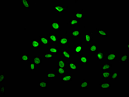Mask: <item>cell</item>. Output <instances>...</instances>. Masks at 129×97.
I'll return each instance as SVG.
<instances>
[{
  "mask_svg": "<svg viewBox=\"0 0 129 97\" xmlns=\"http://www.w3.org/2000/svg\"><path fill=\"white\" fill-rule=\"evenodd\" d=\"M50 28L52 30L59 32L62 30V26L60 23L57 20H54L51 23Z\"/></svg>",
  "mask_w": 129,
  "mask_h": 97,
  "instance_id": "3957f363",
  "label": "cell"
},
{
  "mask_svg": "<svg viewBox=\"0 0 129 97\" xmlns=\"http://www.w3.org/2000/svg\"><path fill=\"white\" fill-rule=\"evenodd\" d=\"M61 55L63 58L67 60H71L72 59V55L67 49L62 50L61 51Z\"/></svg>",
  "mask_w": 129,
  "mask_h": 97,
  "instance_id": "ba28073f",
  "label": "cell"
},
{
  "mask_svg": "<svg viewBox=\"0 0 129 97\" xmlns=\"http://www.w3.org/2000/svg\"><path fill=\"white\" fill-rule=\"evenodd\" d=\"M120 62L122 63H126L129 61V55L127 54H122L119 57Z\"/></svg>",
  "mask_w": 129,
  "mask_h": 97,
  "instance_id": "83f0119b",
  "label": "cell"
},
{
  "mask_svg": "<svg viewBox=\"0 0 129 97\" xmlns=\"http://www.w3.org/2000/svg\"><path fill=\"white\" fill-rule=\"evenodd\" d=\"M41 45L40 41L36 39H33L31 40V46L33 49H38L41 46Z\"/></svg>",
  "mask_w": 129,
  "mask_h": 97,
  "instance_id": "4fadbf2b",
  "label": "cell"
},
{
  "mask_svg": "<svg viewBox=\"0 0 129 97\" xmlns=\"http://www.w3.org/2000/svg\"><path fill=\"white\" fill-rule=\"evenodd\" d=\"M71 41L69 37L62 36L59 38L58 43L60 47H65L70 44Z\"/></svg>",
  "mask_w": 129,
  "mask_h": 97,
  "instance_id": "5b68a950",
  "label": "cell"
},
{
  "mask_svg": "<svg viewBox=\"0 0 129 97\" xmlns=\"http://www.w3.org/2000/svg\"><path fill=\"white\" fill-rule=\"evenodd\" d=\"M112 72L110 71H102L101 73V79L103 80H107L110 78Z\"/></svg>",
  "mask_w": 129,
  "mask_h": 97,
  "instance_id": "9a60e30c",
  "label": "cell"
},
{
  "mask_svg": "<svg viewBox=\"0 0 129 97\" xmlns=\"http://www.w3.org/2000/svg\"><path fill=\"white\" fill-rule=\"evenodd\" d=\"M95 30L97 34L100 36L103 37H108L109 36V34L106 30L103 28H96Z\"/></svg>",
  "mask_w": 129,
  "mask_h": 97,
  "instance_id": "9c48e42d",
  "label": "cell"
},
{
  "mask_svg": "<svg viewBox=\"0 0 129 97\" xmlns=\"http://www.w3.org/2000/svg\"><path fill=\"white\" fill-rule=\"evenodd\" d=\"M54 10L56 13H64L67 10L70 9L69 7L61 4H57L53 6Z\"/></svg>",
  "mask_w": 129,
  "mask_h": 97,
  "instance_id": "6da1fadb",
  "label": "cell"
},
{
  "mask_svg": "<svg viewBox=\"0 0 129 97\" xmlns=\"http://www.w3.org/2000/svg\"><path fill=\"white\" fill-rule=\"evenodd\" d=\"M79 62L81 64L86 65L89 63V61L87 56L85 55H82L80 56Z\"/></svg>",
  "mask_w": 129,
  "mask_h": 97,
  "instance_id": "d4e9b609",
  "label": "cell"
},
{
  "mask_svg": "<svg viewBox=\"0 0 129 97\" xmlns=\"http://www.w3.org/2000/svg\"><path fill=\"white\" fill-rule=\"evenodd\" d=\"M72 75L70 74H66L62 76L61 81L63 83H69L72 81Z\"/></svg>",
  "mask_w": 129,
  "mask_h": 97,
  "instance_id": "30bf717a",
  "label": "cell"
},
{
  "mask_svg": "<svg viewBox=\"0 0 129 97\" xmlns=\"http://www.w3.org/2000/svg\"><path fill=\"white\" fill-rule=\"evenodd\" d=\"M85 10L83 9H82L80 11H75L74 14L75 18L79 20H82L85 16Z\"/></svg>",
  "mask_w": 129,
  "mask_h": 97,
  "instance_id": "8fae6325",
  "label": "cell"
},
{
  "mask_svg": "<svg viewBox=\"0 0 129 97\" xmlns=\"http://www.w3.org/2000/svg\"><path fill=\"white\" fill-rule=\"evenodd\" d=\"M89 83L88 81L83 79L81 81L80 84V88L81 89H87L89 87Z\"/></svg>",
  "mask_w": 129,
  "mask_h": 97,
  "instance_id": "484cf974",
  "label": "cell"
},
{
  "mask_svg": "<svg viewBox=\"0 0 129 97\" xmlns=\"http://www.w3.org/2000/svg\"><path fill=\"white\" fill-rule=\"evenodd\" d=\"M119 74L118 72L112 73L110 78L111 80H117L119 78Z\"/></svg>",
  "mask_w": 129,
  "mask_h": 97,
  "instance_id": "836d02e7",
  "label": "cell"
},
{
  "mask_svg": "<svg viewBox=\"0 0 129 97\" xmlns=\"http://www.w3.org/2000/svg\"><path fill=\"white\" fill-rule=\"evenodd\" d=\"M5 94V86L2 85L0 86V95H4Z\"/></svg>",
  "mask_w": 129,
  "mask_h": 97,
  "instance_id": "d590c367",
  "label": "cell"
},
{
  "mask_svg": "<svg viewBox=\"0 0 129 97\" xmlns=\"http://www.w3.org/2000/svg\"><path fill=\"white\" fill-rule=\"evenodd\" d=\"M80 22V20L75 18H71L69 21V25L71 27L74 28L79 25Z\"/></svg>",
  "mask_w": 129,
  "mask_h": 97,
  "instance_id": "ffe728a7",
  "label": "cell"
},
{
  "mask_svg": "<svg viewBox=\"0 0 129 97\" xmlns=\"http://www.w3.org/2000/svg\"><path fill=\"white\" fill-rule=\"evenodd\" d=\"M126 63H127V65H128V64H129V61H128L126 62Z\"/></svg>",
  "mask_w": 129,
  "mask_h": 97,
  "instance_id": "60d3db41",
  "label": "cell"
},
{
  "mask_svg": "<svg viewBox=\"0 0 129 97\" xmlns=\"http://www.w3.org/2000/svg\"><path fill=\"white\" fill-rule=\"evenodd\" d=\"M84 39L85 43L90 44L92 41V36L89 32H86L84 34Z\"/></svg>",
  "mask_w": 129,
  "mask_h": 97,
  "instance_id": "d6986e66",
  "label": "cell"
},
{
  "mask_svg": "<svg viewBox=\"0 0 129 97\" xmlns=\"http://www.w3.org/2000/svg\"><path fill=\"white\" fill-rule=\"evenodd\" d=\"M112 65L109 62H106L101 65V71H110L112 69Z\"/></svg>",
  "mask_w": 129,
  "mask_h": 97,
  "instance_id": "ac0fdd59",
  "label": "cell"
},
{
  "mask_svg": "<svg viewBox=\"0 0 129 97\" xmlns=\"http://www.w3.org/2000/svg\"><path fill=\"white\" fill-rule=\"evenodd\" d=\"M67 67L69 70L72 71H77L78 69L77 63L72 61H70L67 63Z\"/></svg>",
  "mask_w": 129,
  "mask_h": 97,
  "instance_id": "7c38bea8",
  "label": "cell"
},
{
  "mask_svg": "<svg viewBox=\"0 0 129 97\" xmlns=\"http://www.w3.org/2000/svg\"><path fill=\"white\" fill-rule=\"evenodd\" d=\"M48 49L49 52L54 55H57L59 53V49L56 46H50L48 48Z\"/></svg>",
  "mask_w": 129,
  "mask_h": 97,
  "instance_id": "44dd1931",
  "label": "cell"
},
{
  "mask_svg": "<svg viewBox=\"0 0 129 97\" xmlns=\"http://www.w3.org/2000/svg\"><path fill=\"white\" fill-rule=\"evenodd\" d=\"M21 61L22 62H29L30 61L29 55L28 54H22L20 55Z\"/></svg>",
  "mask_w": 129,
  "mask_h": 97,
  "instance_id": "4dcf8cb0",
  "label": "cell"
},
{
  "mask_svg": "<svg viewBox=\"0 0 129 97\" xmlns=\"http://www.w3.org/2000/svg\"><path fill=\"white\" fill-rule=\"evenodd\" d=\"M39 40L41 44L45 47L50 46L52 44L46 36H40L39 38Z\"/></svg>",
  "mask_w": 129,
  "mask_h": 97,
  "instance_id": "277c9868",
  "label": "cell"
},
{
  "mask_svg": "<svg viewBox=\"0 0 129 97\" xmlns=\"http://www.w3.org/2000/svg\"><path fill=\"white\" fill-rule=\"evenodd\" d=\"M48 85V82L47 80H41L39 82V87L43 89H47Z\"/></svg>",
  "mask_w": 129,
  "mask_h": 97,
  "instance_id": "4316f807",
  "label": "cell"
},
{
  "mask_svg": "<svg viewBox=\"0 0 129 97\" xmlns=\"http://www.w3.org/2000/svg\"><path fill=\"white\" fill-rule=\"evenodd\" d=\"M73 51L74 54L75 55H79L82 53L83 52L82 43L80 42L75 46L74 48Z\"/></svg>",
  "mask_w": 129,
  "mask_h": 97,
  "instance_id": "52a82bcc",
  "label": "cell"
},
{
  "mask_svg": "<svg viewBox=\"0 0 129 97\" xmlns=\"http://www.w3.org/2000/svg\"><path fill=\"white\" fill-rule=\"evenodd\" d=\"M57 74L55 72H48L46 74V77L48 79H55L57 77Z\"/></svg>",
  "mask_w": 129,
  "mask_h": 97,
  "instance_id": "d6a6232c",
  "label": "cell"
},
{
  "mask_svg": "<svg viewBox=\"0 0 129 97\" xmlns=\"http://www.w3.org/2000/svg\"><path fill=\"white\" fill-rule=\"evenodd\" d=\"M29 69L32 72H34L36 70L37 66L33 62L29 63Z\"/></svg>",
  "mask_w": 129,
  "mask_h": 97,
  "instance_id": "e575fe53",
  "label": "cell"
},
{
  "mask_svg": "<svg viewBox=\"0 0 129 97\" xmlns=\"http://www.w3.org/2000/svg\"><path fill=\"white\" fill-rule=\"evenodd\" d=\"M100 87L101 90H108L110 89L112 87V85L109 82H102L100 84Z\"/></svg>",
  "mask_w": 129,
  "mask_h": 97,
  "instance_id": "2e32d148",
  "label": "cell"
},
{
  "mask_svg": "<svg viewBox=\"0 0 129 97\" xmlns=\"http://www.w3.org/2000/svg\"><path fill=\"white\" fill-rule=\"evenodd\" d=\"M105 56V54L103 51H98L96 52V59L99 62L103 61Z\"/></svg>",
  "mask_w": 129,
  "mask_h": 97,
  "instance_id": "5bb4252c",
  "label": "cell"
},
{
  "mask_svg": "<svg viewBox=\"0 0 129 97\" xmlns=\"http://www.w3.org/2000/svg\"><path fill=\"white\" fill-rule=\"evenodd\" d=\"M21 3L23 9L28 10L31 8L29 0H21Z\"/></svg>",
  "mask_w": 129,
  "mask_h": 97,
  "instance_id": "e0dca14e",
  "label": "cell"
},
{
  "mask_svg": "<svg viewBox=\"0 0 129 97\" xmlns=\"http://www.w3.org/2000/svg\"><path fill=\"white\" fill-rule=\"evenodd\" d=\"M126 48L127 49H129V43H128L127 44H126Z\"/></svg>",
  "mask_w": 129,
  "mask_h": 97,
  "instance_id": "74e56055",
  "label": "cell"
},
{
  "mask_svg": "<svg viewBox=\"0 0 129 97\" xmlns=\"http://www.w3.org/2000/svg\"><path fill=\"white\" fill-rule=\"evenodd\" d=\"M6 73V70H4V71H3V73L5 74Z\"/></svg>",
  "mask_w": 129,
  "mask_h": 97,
  "instance_id": "f35d334b",
  "label": "cell"
},
{
  "mask_svg": "<svg viewBox=\"0 0 129 97\" xmlns=\"http://www.w3.org/2000/svg\"><path fill=\"white\" fill-rule=\"evenodd\" d=\"M91 34H93V31H91Z\"/></svg>",
  "mask_w": 129,
  "mask_h": 97,
  "instance_id": "b9f144b4",
  "label": "cell"
},
{
  "mask_svg": "<svg viewBox=\"0 0 129 97\" xmlns=\"http://www.w3.org/2000/svg\"><path fill=\"white\" fill-rule=\"evenodd\" d=\"M54 55L51 53L49 52L45 53L43 55V58L44 59H45L47 60L52 59L54 57Z\"/></svg>",
  "mask_w": 129,
  "mask_h": 97,
  "instance_id": "f546056e",
  "label": "cell"
},
{
  "mask_svg": "<svg viewBox=\"0 0 129 97\" xmlns=\"http://www.w3.org/2000/svg\"><path fill=\"white\" fill-rule=\"evenodd\" d=\"M75 2L76 3H78V2H79V1H75Z\"/></svg>",
  "mask_w": 129,
  "mask_h": 97,
  "instance_id": "ab89813d",
  "label": "cell"
},
{
  "mask_svg": "<svg viewBox=\"0 0 129 97\" xmlns=\"http://www.w3.org/2000/svg\"><path fill=\"white\" fill-rule=\"evenodd\" d=\"M32 61L37 66H39L42 63V58L38 55L33 56L32 58Z\"/></svg>",
  "mask_w": 129,
  "mask_h": 97,
  "instance_id": "7402d4cb",
  "label": "cell"
},
{
  "mask_svg": "<svg viewBox=\"0 0 129 97\" xmlns=\"http://www.w3.org/2000/svg\"><path fill=\"white\" fill-rule=\"evenodd\" d=\"M46 36L48 37L52 44H57L58 43L59 38L57 34L48 31L46 34Z\"/></svg>",
  "mask_w": 129,
  "mask_h": 97,
  "instance_id": "7a4b0ae2",
  "label": "cell"
},
{
  "mask_svg": "<svg viewBox=\"0 0 129 97\" xmlns=\"http://www.w3.org/2000/svg\"><path fill=\"white\" fill-rule=\"evenodd\" d=\"M117 54L115 52H109L106 55V59L108 62H114L117 58Z\"/></svg>",
  "mask_w": 129,
  "mask_h": 97,
  "instance_id": "8992f818",
  "label": "cell"
},
{
  "mask_svg": "<svg viewBox=\"0 0 129 97\" xmlns=\"http://www.w3.org/2000/svg\"><path fill=\"white\" fill-rule=\"evenodd\" d=\"M82 33L80 30H73L71 32V35L74 38H80Z\"/></svg>",
  "mask_w": 129,
  "mask_h": 97,
  "instance_id": "603a6c76",
  "label": "cell"
},
{
  "mask_svg": "<svg viewBox=\"0 0 129 97\" xmlns=\"http://www.w3.org/2000/svg\"><path fill=\"white\" fill-rule=\"evenodd\" d=\"M67 63L63 58H60L57 59V66L58 67L67 68Z\"/></svg>",
  "mask_w": 129,
  "mask_h": 97,
  "instance_id": "cb8c5ba5",
  "label": "cell"
},
{
  "mask_svg": "<svg viewBox=\"0 0 129 97\" xmlns=\"http://www.w3.org/2000/svg\"><path fill=\"white\" fill-rule=\"evenodd\" d=\"M88 50L90 52H97L98 51V46L97 44L93 43L89 47Z\"/></svg>",
  "mask_w": 129,
  "mask_h": 97,
  "instance_id": "f1b7e54d",
  "label": "cell"
},
{
  "mask_svg": "<svg viewBox=\"0 0 129 97\" xmlns=\"http://www.w3.org/2000/svg\"><path fill=\"white\" fill-rule=\"evenodd\" d=\"M56 71H57V74L60 75H64L67 74V68H63L57 67Z\"/></svg>",
  "mask_w": 129,
  "mask_h": 97,
  "instance_id": "1f68e13d",
  "label": "cell"
},
{
  "mask_svg": "<svg viewBox=\"0 0 129 97\" xmlns=\"http://www.w3.org/2000/svg\"><path fill=\"white\" fill-rule=\"evenodd\" d=\"M6 76L5 74L1 73L0 74V83L3 84L5 80Z\"/></svg>",
  "mask_w": 129,
  "mask_h": 97,
  "instance_id": "8d00e7d4",
  "label": "cell"
}]
</instances>
